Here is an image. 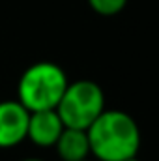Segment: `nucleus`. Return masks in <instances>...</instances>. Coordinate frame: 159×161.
<instances>
[{
    "label": "nucleus",
    "instance_id": "obj_1",
    "mask_svg": "<svg viewBox=\"0 0 159 161\" xmlns=\"http://www.w3.org/2000/svg\"><path fill=\"white\" fill-rule=\"evenodd\" d=\"M90 154L96 161H125L137 158L140 129L137 120L118 109H105L86 129Z\"/></svg>",
    "mask_w": 159,
    "mask_h": 161
},
{
    "label": "nucleus",
    "instance_id": "obj_2",
    "mask_svg": "<svg viewBox=\"0 0 159 161\" xmlns=\"http://www.w3.org/2000/svg\"><path fill=\"white\" fill-rule=\"evenodd\" d=\"M69 80L66 71L54 62H36L28 66L17 84V101L30 113L56 109Z\"/></svg>",
    "mask_w": 159,
    "mask_h": 161
},
{
    "label": "nucleus",
    "instance_id": "obj_3",
    "mask_svg": "<svg viewBox=\"0 0 159 161\" xmlns=\"http://www.w3.org/2000/svg\"><path fill=\"white\" fill-rule=\"evenodd\" d=\"M103 111L105 92L97 82L88 79L69 82L56 105V113L64 125L75 129H88Z\"/></svg>",
    "mask_w": 159,
    "mask_h": 161
},
{
    "label": "nucleus",
    "instance_id": "obj_4",
    "mask_svg": "<svg viewBox=\"0 0 159 161\" xmlns=\"http://www.w3.org/2000/svg\"><path fill=\"white\" fill-rule=\"evenodd\" d=\"M30 111L17 99L0 101V148H13L26 139Z\"/></svg>",
    "mask_w": 159,
    "mask_h": 161
},
{
    "label": "nucleus",
    "instance_id": "obj_5",
    "mask_svg": "<svg viewBox=\"0 0 159 161\" xmlns=\"http://www.w3.org/2000/svg\"><path fill=\"white\" fill-rule=\"evenodd\" d=\"M64 122L60 120L56 109H49V111H36L30 113L28 118V131H26V139L41 148H51L56 144L60 133L64 131Z\"/></svg>",
    "mask_w": 159,
    "mask_h": 161
},
{
    "label": "nucleus",
    "instance_id": "obj_6",
    "mask_svg": "<svg viewBox=\"0 0 159 161\" xmlns=\"http://www.w3.org/2000/svg\"><path fill=\"white\" fill-rule=\"evenodd\" d=\"M54 150L62 161H82L90 156V141L86 129L64 127L60 133Z\"/></svg>",
    "mask_w": 159,
    "mask_h": 161
},
{
    "label": "nucleus",
    "instance_id": "obj_7",
    "mask_svg": "<svg viewBox=\"0 0 159 161\" xmlns=\"http://www.w3.org/2000/svg\"><path fill=\"white\" fill-rule=\"evenodd\" d=\"M88 6L101 17H114L123 11L127 0H88Z\"/></svg>",
    "mask_w": 159,
    "mask_h": 161
},
{
    "label": "nucleus",
    "instance_id": "obj_8",
    "mask_svg": "<svg viewBox=\"0 0 159 161\" xmlns=\"http://www.w3.org/2000/svg\"><path fill=\"white\" fill-rule=\"evenodd\" d=\"M21 161H45V159H40V158H26V159H21Z\"/></svg>",
    "mask_w": 159,
    "mask_h": 161
},
{
    "label": "nucleus",
    "instance_id": "obj_9",
    "mask_svg": "<svg viewBox=\"0 0 159 161\" xmlns=\"http://www.w3.org/2000/svg\"><path fill=\"white\" fill-rule=\"evenodd\" d=\"M125 161H139L137 158H131V159H125Z\"/></svg>",
    "mask_w": 159,
    "mask_h": 161
},
{
    "label": "nucleus",
    "instance_id": "obj_10",
    "mask_svg": "<svg viewBox=\"0 0 159 161\" xmlns=\"http://www.w3.org/2000/svg\"><path fill=\"white\" fill-rule=\"evenodd\" d=\"M82 161H90V159H82Z\"/></svg>",
    "mask_w": 159,
    "mask_h": 161
}]
</instances>
